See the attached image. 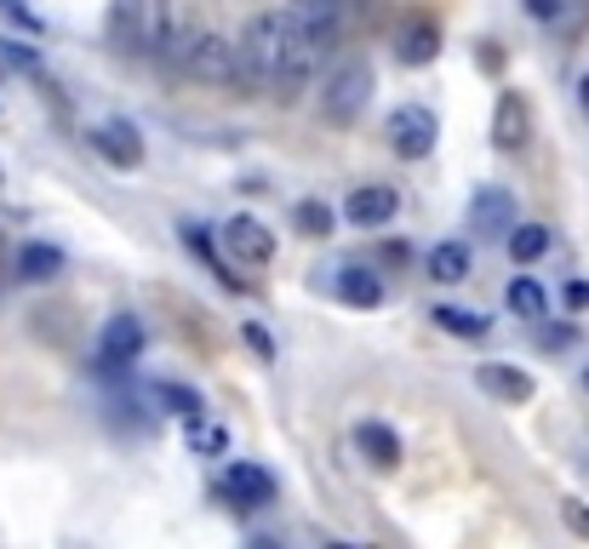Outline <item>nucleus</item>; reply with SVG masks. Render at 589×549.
<instances>
[{
	"label": "nucleus",
	"mask_w": 589,
	"mask_h": 549,
	"mask_svg": "<svg viewBox=\"0 0 589 549\" xmlns=\"http://www.w3.org/2000/svg\"><path fill=\"white\" fill-rule=\"evenodd\" d=\"M561 515H567V527H572L578 538H589V504H578V498H567V504H561Z\"/></svg>",
	"instance_id": "27"
},
{
	"label": "nucleus",
	"mask_w": 589,
	"mask_h": 549,
	"mask_svg": "<svg viewBox=\"0 0 589 549\" xmlns=\"http://www.w3.org/2000/svg\"><path fill=\"white\" fill-rule=\"evenodd\" d=\"M286 7H304V12H338L344 0H286Z\"/></svg>",
	"instance_id": "29"
},
{
	"label": "nucleus",
	"mask_w": 589,
	"mask_h": 549,
	"mask_svg": "<svg viewBox=\"0 0 589 549\" xmlns=\"http://www.w3.org/2000/svg\"><path fill=\"white\" fill-rule=\"evenodd\" d=\"M223 493L235 498L241 509H264V504H275V480H270V469H257V464H229Z\"/></svg>",
	"instance_id": "11"
},
{
	"label": "nucleus",
	"mask_w": 589,
	"mask_h": 549,
	"mask_svg": "<svg viewBox=\"0 0 589 549\" xmlns=\"http://www.w3.org/2000/svg\"><path fill=\"white\" fill-rule=\"evenodd\" d=\"M292 224H298L304 235H333L338 213H333L326 200H298V213H292Z\"/></svg>",
	"instance_id": "23"
},
{
	"label": "nucleus",
	"mask_w": 589,
	"mask_h": 549,
	"mask_svg": "<svg viewBox=\"0 0 589 549\" xmlns=\"http://www.w3.org/2000/svg\"><path fill=\"white\" fill-rule=\"evenodd\" d=\"M189 41H194V29L183 18V0H149V52L178 63Z\"/></svg>",
	"instance_id": "4"
},
{
	"label": "nucleus",
	"mask_w": 589,
	"mask_h": 549,
	"mask_svg": "<svg viewBox=\"0 0 589 549\" xmlns=\"http://www.w3.org/2000/svg\"><path fill=\"white\" fill-rule=\"evenodd\" d=\"M338 298L355 303V309H378V303H383V281H378L372 269L349 263V269H338Z\"/></svg>",
	"instance_id": "16"
},
{
	"label": "nucleus",
	"mask_w": 589,
	"mask_h": 549,
	"mask_svg": "<svg viewBox=\"0 0 589 549\" xmlns=\"http://www.w3.org/2000/svg\"><path fill=\"white\" fill-rule=\"evenodd\" d=\"M578 103H583V110H589V75L578 81Z\"/></svg>",
	"instance_id": "31"
},
{
	"label": "nucleus",
	"mask_w": 589,
	"mask_h": 549,
	"mask_svg": "<svg viewBox=\"0 0 589 549\" xmlns=\"http://www.w3.org/2000/svg\"><path fill=\"white\" fill-rule=\"evenodd\" d=\"M430 281L441 287H457V281H470V269H475V252L464 247V240H441V247H430Z\"/></svg>",
	"instance_id": "13"
},
{
	"label": "nucleus",
	"mask_w": 589,
	"mask_h": 549,
	"mask_svg": "<svg viewBox=\"0 0 589 549\" xmlns=\"http://www.w3.org/2000/svg\"><path fill=\"white\" fill-rule=\"evenodd\" d=\"M178 69L194 81H207V86H252L241 41H229V34H218V29H194V41L183 46Z\"/></svg>",
	"instance_id": "1"
},
{
	"label": "nucleus",
	"mask_w": 589,
	"mask_h": 549,
	"mask_svg": "<svg viewBox=\"0 0 589 549\" xmlns=\"http://www.w3.org/2000/svg\"><path fill=\"white\" fill-rule=\"evenodd\" d=\"M435 327L452 332V338H486V332H493V321H486V315H475V309H452V303L435 309Z\"/></svg>",
	"instance_id": "21"
},
{
	"label": "nucleus",
	"mask_w": 589,
	"mask_h": 549,
	"mask_svg": "<svg viewBox=\"0 0 589 549\" xmlns=\"http://www.w3.org/2000/svg\"><path fill=\"white\" fill-rule=\"evenodd\" d=\"M189 453H201V458H223V453H229L223 424H212V418H189Z\"/></svg>",
	"instance_id": "22"
},
{
	"label": "nucleus",
	"mask_w": 589,
	"mask_h": 549,
	"mask_svg": "<svg viewBox=\"0 0 589 549\" xmlns=\"http://www.w3.org/2000/svg\"><path fill=\"white\" fill-rule=\"evenodd\" d=\"M355 446H361L378 469H396V464H401V435L389 429V424H372V418H367L361 429H355Z\"/></svg>",
	"instance_id": "15"
},
{
	"label": "nucleus",
	"mask_w": 589,
	"mask_h": 549,
	"mask_svg": "<svg viewBox=\"0 0 589 549\" xmlns=\"http://www.w3.org/2000/svg\"><path fill=\"white\" fill-rule=\"evenodd\" d=\"M57 269H63V252L46 247V240H29V247L18 252V274H23V281H52Z\"/></svg>",
	"instance_id": "19"
},
{
	"label": "nucleus",
	"mask_w": 589,
	"mask_h": 549,
	"mask_svg": "<svg viewBox=\"0 0 589 549\" xmlns=\"http://www.w3.org/2000/svg\"><path fill=\"white\" fill-rule=\"evenodd\" d=\"M155 401L167 412H178V418H201V395L183 390V384H155Z\"/></svg>",
	"instance_id": "24"
},
{
	"label": "nucleus",
	"mask_w": 589,
	"mask_h": 549,
	"mask_svg": "<svg viewBox=\"0 0 589 549\" xmlns=\"http://www.w3.org/2000/svg\"><path fill=\"white\" fill-rule=\"evenodd\" d=\"M223 247L235 252V258H246V263H270L275 258V235L257 224V218H229L223 224Z\"/></svg>",
	"instance_id": "10"
},
{
	"label": "nucleus",
	"mask_w": 589,
	"mask_h": 549,
	"mask_svg": "<svg viewBox=\"0 0 589 549\" xmlns=\"http://www.w3.org/2000/svg\"><path fill=\"white\" fill-rule=\"evenodd\" d=\"M549 252V229L544 224H515L509 229V258L515 263H538Z\"/></svg>",
	"instance_id": "20"
},
{
	"label": "nucleus",
	"mask_w": 589,
	"mask_h": 549,
	"mask_svg": "<svg viewBox=\"0 0 589 549\" xmlns=\"http://www.w3.org/2000/svg\"><path fill=\"white\" fill-rule=\"evenodd\" d=\"M561 12H567V0H527V18H538V23H561Z\"/></svg>",
	"instance_id": "26"
},
{
	"label": "nucleus",
	"mask_w": 589,
	"mask_h": 549,
	"mask_svg": "<svg viewBox=\"0 0 589 549\" xmlns=\"http://www.w3.org/2000/svg\"><path fill=\"white\" fill-rule=\"evenodd\" d=\"M567 303H572V309H589V281H572V287H567Z\"/></svg>",
	"instance_id": "30"
},
{
	"label": "nucleus",
	"mask_w": 589,
	"mask_h": 549,
	"mask_svg": "<svg viewBox=\"0 0 589 549\" xmlns=\"http://www.w3.org/2000/svg\"><path fill=\"white\" fill-rule=\"evenodd\" d=\"M0 58H7V63H18V69H29V75H35V69H41V58L29 52L23 41H0Z\"/></svg>",
	"instance_id": "25"
},
{
	"label": "nucleus",
	"mask_w": 589,
	"mask_h": 549,
	"mask_svg": "<svg viewBox=\"0 0 589 549\" xmlns=\"http://www.w3.org/2000/svg\"><path fill=\"white\" fill-rule=\"evenodd\" d=\"M527 137H533L527 97H520V92H504L498 110H493V144H498V149H527Z\"/></svg>",
	"instance_id": "9"
},
{
	"label": "nucleus",
	"mask_w": 589,
	"mask_h": 549,
	"mask_svg": "<svg viewBox=\"0 0 589 549\" xmlns=\"http://www.w3.org/2000/svg\"><path fill=\"white\" fill-rule=\"evenodd\" d=\"M396 52H401V63H430L441 52V29L435 23H407L396 34Z\"/></svg>",
	"instance_id": "17"
},
{
	"label": "nucleus",
	"mask_w": 589,
	"mask_h": 549,
	"mask_svg": "<svg viewBox=\"0 0 589 549\" xmlns=\"http://www.w3.org/2000/svg\"><path fill=\"white\" fill-rule=\"evenodd\" d=\"M138 355H144V321H138V315L104 321V332H97V366L120 372V366H133Z\"/></svg>",
	"instance_id": "5"
},
{
	"label": "nucleus",
	"mask_w": 589,
	"mask_h": 549,
	"mask_svg": "<svg viewBox=\"0 0 589 549\" xmlns=\"http://www.w3.org/2000/svg\"><path fill=\"white\" fill-rule=\"evenodd\" d=\"M435 132H441V121H435V110H423V103H401V110L389 115V144H396L401 160L430 155L435 149Z\"/></svg>",
	"instance_id": "3"
},
{
	"label": "nucleus",
	"mask_w": 589,
	"mask_h": 549,
	"mask_svg": "<svg viewBox=\"0 0 589 549\" xmlns=\"http://www.w3.org/2000/svg\"><path fill=\"white\" fill-rule=\"evenodd\" d=\"M470 229L475 235H509L515 229V195L509 189H498V184H486V189H475V200H470Z\"/></svg>",
	"instance_id": "7"
},
{
	"label": "nucleus",
	"mask_w": 589,
	"mask_h": 549,
	"mask_svg": "<svg viewBox=\"0 0 589 549\" xmlns=\"http://www.w3.org/2000/svg\"><path fill=\"white\" fill-rule=\"evenodd\" d=\"M92 149L104 155L109 166H120V172H133V166H144V137L126 126V121H104V126H92Z\"/></svg>",
	"instance_id": "8"
},
{
	"label": "nucleus",
	"mask_w": 589,
	"mask_h": 549,
	"mask_svg": "<svg viewBox=\"0 0 589 549\" xmlns=\"http://www.w3.org/2000/svg\"><path fill=\"white\" fill-rule=\"evenodd\" d=\"M372 103V69L367 63H338L320 86V121L326 126H355Z\"/></svg>",
	"instance_id": "2"
},
{
	"label": "nucleus",
	"mask_w": 589,
	"mask_h": 549,
	"mask_svg": "<svg viewBox=\"0 0 589 549\" xmlns=\"http://www.w3.org/2000/svg\"><path fill=\"white\" fill-rule=\"evenodd\" d=\"M115 41L126 52H149V0H115Z\"/></svg>",
	"instance_id": "14"
},
{
	"label": "nucleus",
	"mask_w": 589,
	"mask_h": 549,
	"mask_svg": "<svg viewBox=\"0 0 589 549\" xmlns=\"http://www.w3.org/2000/svg\"><path fill=\"white\" fill-rule=\"evenodd\" d=\"M396 213H401V195L389 189V184H361V189L344 200V218H349L355 229H383Z\"/></svg>",
	"instance_id": "6"
},
{
	"label": "nucleus",
	"mask_w": 589,
	"mask_h": 549,
	"mask_svg": "<svg viewBox=\"0 0 589 549\" xmlns=\"http://www.w3.org/2000/svg\"><path fill=\"white\" fill-rule=\"evenodd\" d=\"M504 298H509V309H515L520 321H544L549 315V298H544V287L533 281V274H515Z\"/></svg>",
	"instance_id": "18"
},
{
	"label": "nucleus",
	"mask_w": 589,
	"mask_h": 549,
	"mask_svg": "<svg viewBox=\"0 0 589 549\" xmlns=\"http://www.w3.org/2000/svg\"><path fill=\"white\" fill-rule=\"evenodd\" d=\"M246 343H252V350L264 355V361L275 355V343H270V332H264V327H246Z\"/></svg>",
	"instance_id": "28"
},
{
	"label": "nucleus",
	"mask_w": 589,
	"mask_h": 549,
	"mask_svg": "<svg viewBox=\"0 0 589 549\" xmlns=\"http://www.w3.org/2000/svg\"><path fill=\"white\" fill-rule=\"evenodd\" d=\"M475 384L493 395V401H515V406L533 401V377L520 372V366H504V361H481L475 366Z\"/></svg>",
	"instance_id": "12"
}]
</instances>
